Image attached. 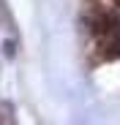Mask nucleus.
<instances>
[{"label":"nucleus","instance_id":"nucleus-1","mask_svg":"<svg viewBox=\"0 0 120 125\" xmlns=\"http://www.w3.org/2000/svg\"><path fill=\"white\" fill-rule=\"evenodd\" d=\"M82 52L90 68L120 60V16L82 11Z\"/></svg>","mask_w":120,"mask_h":125},{"label":"nucleus","instance_id":"nucleus-2","mask_svg":"<svg viewBox=\"0 0 120 125\" xmlns=\"http://www.w3.org/2000/svg\"><path fill=\"white\" fill-rule=\"evenodd\" d=\"M85 11L90 14H117L120 16V0H82Z\"/></svg>","mask_w":120,"mask_h":125}]
</instances>
